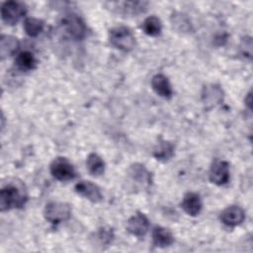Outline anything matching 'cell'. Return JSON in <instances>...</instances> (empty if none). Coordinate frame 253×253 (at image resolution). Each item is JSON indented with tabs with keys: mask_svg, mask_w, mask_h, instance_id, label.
Listing matches in <instances>:
<instances>
[{
	"mask_svg": "<svg viewBox=\"0 0 253 253\" xmlns=\"http://www.w3.org/2000/svg\"><path fill=\"white\" fill-rule=\"evenodd\" d=\"M15 65L21 71H30L36 68L37 59L31 51H21L15 58Z\"/></svg>",
	"mask_w": 253,
	"mask_h": 253,
	"instance_id": "obj_16",
	"label": "cell"
},
{
	"mask_svg": "<svg viewBox=\"0 0 253 253\" xmlns=\"http://www.w3.org/2000/svg\"><path fill=\"white\" fill-rule=\"evenodd\" d=\"M86 167L93 176H100L105 171V162L97 153H90L86 160Z\"/></svg>",
	"mask_w": 253,
	"mask_h": 253,
	"instance_id": "obj_18",
	"label": "cell"
},
{
	"mask_svg": "<svg viewBox=\"0 0 253 253\" xmlns=\"http://www.w3.org/2000/svg\"><path fill=\"white\" fill-rule=\"evenodd\" d=\"M115 6V9L124 15H136L143 13L146 10L147 2L141 1H125V2H116L112 3Z\"/></svg>",
	"mask_w": 253,
	"mask_h": 253,
	"instance_id": "obj_13",
	"label": "cell"
},
{
	"mask_svg": "<svg viewBox=\"0 0 253 253\" xmlns=\"http://www.w3.org/2000/svg\"><path fill=\"white\" fill-rule=\"evenodd\" d=\"M174 154V146L171 142L166 140H161L154 148L153 155L157 160L167 161Z\"/></svg>",
	"mask_w": 253,
	"mask_h": 253,
	"instance_id": "obj_19",
	"label": "cell"
},
{
	"mask_svg": "<svg viewBox=\"0 0 253 253\" xmlns=\"http://www.w3.org/2000/svg\"><path fill=\"white\" fill-rule=\"evenodd\" d=\"M203 97L205 98V102L207 104H214L220 102L222 99V92L219 87L211 85L210 87L204 88Z\"/></svg>",
	"mask_w": 253,
	"mask_h": 253,
	"instance_id": "obj_22",
	"label": "cell"
},
{
	"mask_svg": "<svg viewBox=\"0 0 253 253\" xmlns=\"http://www.w3.org/2000/svg\"><path fill=\"white\" fill-rule=\"evenodd\" d=\"M126 229L134 236H144L149 229V220L142 212H136L127 220Z\"/></svg>",
	"mask_w": 253,
	"mask_h": 253,
	"instance_id": "obj_8",
	"label": "cell"
},
{
	"mask_svg": "<svg viewBox=\"0 0 253 253\" xmlns=\"http://www.w3.org/2000/svg\"><path fill=\"white\" fill-rule=\"evenodd\" d=\"M19 47L17 38L9 35H2L0 39V55L2 58L10 56L16 52Z\"/></svg>",
	"mask_w": 253,
	"mask_h": 253,
	"instance_id": "obj_17",
	"label": "cell"
},
{
	"mask_svg": "<svg viewBox=\"0 0 253 253\" xmlns=\"http://www.w3.org/2000/svg\"><path fill=\"white\" fill-rule=\"evenodd\" d=\"M28 200L24 184L21 182H10L0 191L1 211L22 208Z\"/></svg>",
	"mask_w": 253,
	"mask_h": 253,
	"instance_id": "obj_1",
	"label": "cell"
},
{
	"mask_svg": "<svg viewBox=\"0 0 253 253\" xmlns=\"http://www.w3.org/2000/svg\"><path fill=\"white\" fill-rule=\"evenodd\" d=\"M109 39L116 48L123 51H130L135 45V38L132 32L125 26H118L110 30Z\"/></svg>",
	"mask_w": 253,
	"mask_h": 253,
	"instance_id": "obj_2",
	"label": "cell"
},
{
	"mask_svg": "<svg viewBox=\"0 0 253 253\" xmlns=\"http://www.w3.org/2000/svg\"><path fill=\"white\" fill-rule=\"evenodd\" d=\"M27 14V6L20 1H6L1 6V18L8 25H15Z\"/></svg>",
	"mask_w": 253,
	"mask_h": 253,
	"instance_id": "obj_4",
	"label": "cell"
},
{
	"mask_svg": "<svg viewBox=\"0 0 253 253\" xmlns=\"http://www.w3.org/2000/svg\"><path fill=\"white\" fill-rule=\"evenodd\" d=\"M210 180L211 183L222 186L229 181V164L223 160H215L210 170Z\"/></svg>",
	"mask_w": 253,
	"mask_h": 253,
	"instance_id": "obj_7",
	"label": "cell"
},
{
	"mask_svg": "<svg viewBox=\"0 0 253 253\" xmlns=\"http://www.w3.org/2000/svg\"><path fill=\"white\" fill-rule=\"evenodd\" d=\"M63 29L75 40H82L86 36V26L84 22L76 15L65 16L62 20Z\"/></svg>",
	"mask_w": 253,
	"mask_h": 253,
	"instance_id": "obj_6",
	"label": "cell"
},
{
	"mask_svg": "<svg viewBox=\"0 0 253 253\" xmlns=\"http://www.w3.org/2000/svg\"><path fill=\"white\" fill-rule=\"evenodd\" d=\"M151 86L152 89L155 91L156 94L159 96L169 99L172 96V88L168 78L164 74H156L151 79Z\"/></svg>",
	"mask_w": 253,
	"mask_h": 253,
	"instance_id": "obj_14",
	"label": "cell"
},
{
	"mask_svg": "<svg viewBox=\"0 0 253 253\" xmlns=\"http://www.w3.org/2000/svg\"><path fill=\"white\" fill-rule=\"evenodd\" d=\"M50 173L58 181H69L76 176L73 165L65 157H57L51 162Z\"/></svg>",
	"mask_w": 253,
	"mask_h": 253,
	"instance_id": "obj_5",
	"label": "cell"
},
{
	"mask_svg": "<svg viewBox=\"0 0 253 253\" xmlns=\"http://www.w3.org/2000/svg\"><path fill=\"white\" fill-rule=\"evenodd\" d=\"M129 179L136 185L141 187H148L151 185V174L144 167V165L139 163L132 164L127 171Z\"/></svg>",
	"mask_w": 253,
	"mask_h": 253,
	"instance_id": "obj_11",
	"label": "cell"
},
{
	"mask_svg": "<svg viewBox=\"0 0 253 253\" xmlns=\"http://www.w3.org/2000/svg\"><path fill=\"white\" fill-rule=\"evenodd\" d=\"M75 192L88 199L92 203H99L103 200L100 188L90 181H80L75 185Z\"/></svg>",
	"mask_w": 253,
	"mask_h": 253,
	"instance_id": "obj_9",
	"label": "cell"
},
{
	"mask_svg": "<svg viewBox=\"0 0 253 253\" xmlns=\"http://www.w3.org/2000/svg\"><path fill=\"white\" fill-rule=\"evenodd\" d=\"M219 218L222 223L232 227L239 225L243 222L245 218V212L238 206H229L220 212Z\"/></svg>",
	"mask_w": 253,
	"mask_h": 253,
	"instance_id": "obj_10",
	"label": "cell"
},
{
	"mask_svg": "<svg viewBox=\"0 0 253 253\" xmlns=\"http://www.w3.org/2000/svg\"><path fill=\"white\" fill-rule=\"evenodd\" d=\"M172 18H174V21H172L173 27L175 26L183 32H187L190 29V23L187 21L185 15L179 14L178 16H172Z\"/></svg>",
	"mask_w": 253,
	"mask_h": 253,
	"instance_id": "obj_24",
	"label": "cell"
},
{
	"mask_svg": "<svg viewBox=\"0 0 253 253\" xmlns=\"http://www.w3.org/2000/svg\"><path fill=\"white\" fill-rule=\"evenodd\" d=\"M43 215L47 221L57 224L70 218L71 207L66 203L50 202L46 204L43 211Z\"/></svg>",
	"mask_w": 253,
	"mask_h": 253,
	"instance_id": "obj_3",
	"label": "cell"
},
{
	"mask_svg": "<svg viewBox=\"0 0 253 253\" xmlns=\"http://www.w3.org/2000/svg\"><path fill=\"white\" fill-rule=\"evenodd\" d=\"M152 241L156 247H167L174 242L172 232L162 226H155L152 231Z\"/></svg>",
	"mask_w": 253,
	"mask_h": 253,
	"instance_id": "obj_15",
	"label": "cell"
},
{
	"mask_svg": "<svg viewBox=\"0 0 253 253\" xmlns=\"http://www.w3.org/2000/svg\"><path fill=\"white\" fill-rule=\"evenodd\" d=\"M143 32L150 37H157L160 35L161 30H162V24L161 21L155 17V16H150L146 18L141 26Z\"/></svg>",
	"mask_w": 253,
	"mask_h": 253,
	"instance_id": "obj_20",
	"label": "cell"
},
{
	"mask_svg": "<svg viewBox=\"0 0 253 253\" xmlns=\"http://www.w3.org/2000/svg\"><path fill=\"white\" fill-rule=\"evenodd\" d=\"M96 237L98 239V241L100 242L101 245H108L112 242L113 238H114V233L113 230L110 228H99L98 232L96 233Z\"/></svg>",
	"mask_w": 253,
	"mask_h": 253,
	"instance_id": "obj_23",
	"label": "cell"
},
{
	"mask_svg": "<svg viewBox=\"0 0 253 253\" xmlns=\"http://www.w3.org/2000/svg\"><path fill=\"white\" fill-rule=\"evenodd\" d=\"M24 30L26 32V34L32 38H35L37 36H39L44 27V23L37 18H27L24 21Z\"/></svg>",
	"mask_w": 253,
	"mask_h": 253,
	"instance_id": "obj_21",
	"label": "cell"
},
{
	"mask_svg": "<svg viewBox=\"0 0 253 253\" xmlns=\"http://www.w3.org/2000/svg\"><path fill=\"white\" fill-rule=\"evenodd\" d=\"M181 208L187 214L191 216L198 215L203 208V203L200 198V195L193 192L187 193L183 198Z\"/></svg>",
	"mask_w": 253,
	"mask_h": 253,
	"instance_id": "obj_12",
	"label": "cell"
}]
</instances>
